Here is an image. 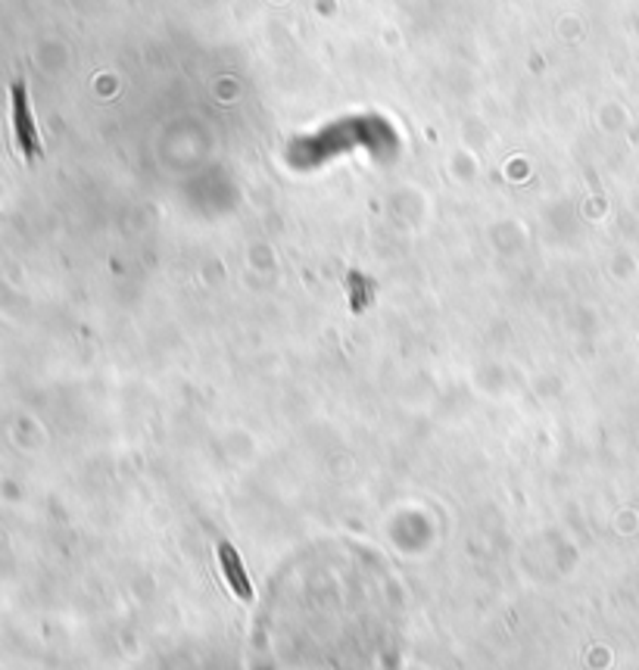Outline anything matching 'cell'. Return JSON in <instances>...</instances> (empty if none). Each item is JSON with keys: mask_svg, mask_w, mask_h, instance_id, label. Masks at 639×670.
<instances>
[{"mask_svg": "<svg viewBox=\"0 0 639 670\" xmlns=\"http://www.w3.org/2000/svg\"><path fill=\"white\" fill-rule=\"evenodd\" d=\"M10 109H13V128H16V144H20L22 156H25V163H35L42 156V141H38V128H35L28 91H25L22 79H16L10 87Z\"/></svg>", "mask_w": 639, "mask_h": 670, "instance_id": "cell-1", "label": "cell"}, {"mask_svg": "<svg viewBox=\"0 0 639 670\" xmlns=\"http://www.w3.org/2000/svg\"><path fill=\"white\" fill-rule=\"evenodd\" d=\"M218 562H222V571L228 577V584L235 589V596L240 602H253V584L247 577V567L240 562L237 549L232 543H218Z\"/></svg>", "mask_w": 639, "mask_h": 670, "instance_id": "cell-2", "label": "cell"}]
</instances>
